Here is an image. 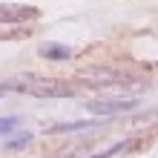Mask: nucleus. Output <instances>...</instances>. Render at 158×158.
I'll list each match as a JSON object with an SVG mask.
<instances>
[{"label": "nucleus", "mask_w": 158, "mask_h": 158, "mask_svg": "<svg viewBox=\"0 0 158 158\" xmlns=\"http://www.w3.org/2000/svg\"><path fill=\"white\" fill-rule=\"evenodd\" d=\"M98 127V121H72V124H52L46 127V135H60V132H78V129Z\"/></svg>", "instance_id": "obj_5"}, {"label": "nucleus", "mask_w": 158, "mask_h": 158, "mask_svg": "<svg viewBox=\"0 0 158 158\" xmlns=\"http://www.w3.org/2000/svg\"><path fill=\"white\" fill-rule=\"evenodd\" d=\"M17 124H20V118H15V115H3V118H0V135H9L12 129H17Z\"/></svg>", "instance_id": "obj_7"}, {"label": "nucleus", "mask_w": 158, "mask_h": 158, "mask_svg": "<svg viewBox=\"0 0 158 158\" xmlns=\"http://www.w3.org/2000/svg\"><path fill=\"white\" fill-rule=\"evenodd\" d=\"M40 55L49 58V60H66V58H72V49L63 46V43H43L40 46Z\"/></svg>", "instance_id": "obj_6"}, {"label": "nucleus", "mask_w": 158, "mask_h": 158, "mask_svg": "<svg viewBox=\"0 0 158 158\" xmlns=\"http://www.w3.org/2000/svg\"><path fill=\"white\" fill-rule=\"evenodd\" d=\"M3 92H6V86H0V95H3Z\"/></svg>", "instance_id": "obj_10"}, {"label": "nucleus", "mask_w": 158, "mask_h": 158, "mask_svg": "<svg viewBox=\"0 0 158 158\" xmlns=\"http://www.w3.org/2000/svg\"><path fill=\"white\" fill-rule=\"evenodd\" d=\"M38 9L35 6H0V23H20V20H35Z\"/></svg>", "instance_id": "obj_4"}, {"label": "nucleus", "mask_w": 158, "mask_h": 158, "mask_svg": "<svg viewBox=\"0 0 158 158\" xmlns=\"http://www.w3.org/2000/svg\"><path fill=\"white\" fill-rule=\"evenodd\" d=\"M86 112L92 115H121V112H132L138 109V101L129 98V95H115V98H95V101H86Z\"/></svg>", "instance_id": "obj_3"}, {"label": "nucleus", "mask_w": 158, "mask_h": 158, "mask_svg": "<svg viewBox=\"0 0 158 158\" xmlns=\"http://www.w3.org/2000/svg\"><path fill=\"white\" fill-rule=\"evenodd\" d=\"M29 141H32V135H29V132H23L20 138H12V141L6 144V150H23V147L29 144Z\"/></svg>", "instance_id": "obj_8"}, {"label": "nucleus", "mask_w": 158, "mask_h": 158, "mask_svg": "<svg viewBox=\"0 0 158 158\" xmlns=\"http://www.w3.org/2000/svg\"><path fill=\"white\" fill-rule=\"evenodd\" d=\"M129 147V141H121V144H115L112 150H106V152H101V155H92V158H112V155H118V152H124Z\"/></svg>", "instance_id": "obj_9"}, {"label": "nucleus", "mask_w": 158, "mask_h": 158, "mask_svg": "<svg viewBox=\"0 0 158 158\" xmlns=\"http://www.w3.org/2000/svg\"><path fill=\"white\" fill-rule=\"evenodd\" d=\"M3 86L15 89V92H26V95H32V98H43V101L72 98L75 95V86L60 83V81H52V78H38V75H17L15 81H6Z\"/></svg>", "instance_id": "obj_1"}, {"label": "nucleus", "mask_w": 158, "mask_h": 158, "mask_svg": "<svg viewBox=\"0 0 158 158\" xmlns=\"http://www.w3.org/2000/svg\"><path fill=\"white\" fill-rule=\"evenodd\" d=\"M81 78L92 83V86H132L135 75L118 66H86L81 72Z\"/></svg>", "instance_id": "obj_2"}]
</instances>
